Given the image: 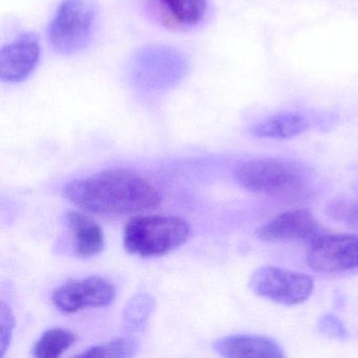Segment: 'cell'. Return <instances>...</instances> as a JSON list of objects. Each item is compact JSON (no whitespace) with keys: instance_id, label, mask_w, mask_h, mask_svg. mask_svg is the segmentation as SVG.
Returning <instances> with one entry per match:
<instances>
[{"instance_id":"17","label":"cell","mask_w":358,"mask_h":358,"mask_svg":"<svg viewBox=\"0 0 358 358\" xmlns=\"http://www.w3.org/2000/svg\"><path fill=\"white\" fill-rule=\"evenodd\" d=\"M139 349L138 341L133 337L120 336L113 338L108 343L90 348L79 357H133Z\"/></svg>"},{"instance_id":"14","label":"cell","mask_w":358,"mask_h":358,"mask_svg":"<svg viewBox=\"0 0 358 358\" xmlns=\"http://www.w3.org/2000/svg\"><path fill=\"white\" fill-rule=\"evenodd\" d=\"M309 119L299 113L286 112L268 117L250 129L255 137L263 139L286 140L297 137L310 129Z\"/></svg>"},{"instance_id":"12","label":"cell","mask_w":358,"mask_h":358,"mask_svg":"<svg viewBox=\"0 0 358 358\" xmlns=\"http://www.w3.org/2000/svg\"><path fill=\"white\" fill-rule=\"evenodd\" d=\"M159 20L171 30H190L205 20L208 0H152Z\"/></svg>"},{"instance_id":"15","label":"cell","mask_w":358,"mask_h":358,"mask_svg":"<svg viewBox=\"0 0 358 358\" xmlns=\"http://www.w3.org/2000/svg\"><path fill=\"white\" fill-rule=\"evenodd\" d=\"M76 341L71 331L53 328L45 331L33 348V355L37 358H56L70 349Z\"/></svg>"},{"instance_id":"13","label":"cell","mask_w":358,"mask_h":358,"mask_svg":"<svg viewBox=\"0 0 358 358\" xmlns=\"http://www.w3.org/2000/svg\"><path fill=\"white\" fill-rule=\"evenodd\" d=\"M75 252L81 257H93L103 251L106 240L101 226L87 215L77 211L68 213Z\"/></svg>"},{"instance_id":"20","label":"cell","mask_w":358,"mask_h":358,"mask_svg":"<svg viewBox=\"0 0 358 358\" xmlns=\"http://www.w3.org/2000/svg\"><path fill=\"white\" fill-rule=\"evenodd\" d=\"M14 326H15V320H14L13 313L11 308L3 301L0 307V327H1V335H0V341H1V356L6 355L10 343H11L12 335H13Z\"/></svg>"},{"instance_id":"11","label":"cell","mask_w":358,"mask_h":358,"mask_svg":"<svg viewBox=\"0 0 358 358\" xmlns=\"http://www.w3.org/2000/svg\"><path fill=\"white\" fill-rule=\"evenodd\" d=\"M213 349L223 357L284 358L282 348L278 341L263 335L236 334L222 337Z\"/></svg>"},{"instance_id":"16","label":"cell","mask_w":358,"mask_h":358,"mask_svg":"<svg viewBox=\"0 0 358 358\" xmlns=\"http://www.w3.org/2000/svg\"><path fill=\"white\" fill-rule=\"evenodd\" d=\"M155 307L156 301L148 293H140L134 296L123 311V327L125 330L129 333L143 331Z\"/></svg>"},{"instance_id":"4","label":"cell","mask_w":358,"mask_h":358,"mask_svg":"<svg viewBox=\"0 0 358 358\" xmlns=\"http://www.w3.org/2000/svg\"><path fill=\"white\" fill-rule=\"evenodd\" d=\"M188 59L169 45H148L134 56L129 66L131 83L145 93H162L179 85L187 74Z\"/></svg>"},{"instance_id":"2","label":"cell","mask_w":358,"mask_h":358,"mask_svg":"<svg viewBox=\"0 0 358 358\" xmlns=\"http://www.w3.org/2000/svg\"><path fill=\"white\" fill-rule=\"evenodd\" d=\"M234 178L248 192L276 200H299L307 194L305 169L287 159L257 158L241 163Z\"/></svg>"},{"instance_id":"7","label":"cell","mask_w":358,"mask_h":358,"mask_svg":"<svg viewBox=\"0 0 358 358\" xmlns=\"http://www.w3.org/2000/svg\"><path fill=\"white\" fill-rule=\"evenodd\" d=\"M307 263L320 273H343L358 270V234H324L310 245Z\"/></svg>"},{"instance_id":"5","label":"cell","mask_w":358,"mask_h":358,"mask_svg":"<svg viewBox=\"0 0 358 358\" xmlns=\"http://www.w3.org/2000/svg\"><path fill=\"white\" fill-rule=\"evenodd\" d=\"M97 15L92 0H62L50 22V45L62 55L83 51L91 41Z\"/></svg>"},{"instance_id":"6","label":"cell","mask_w":358,"mask_h":358,"mask_svg":"<svg viewBox=\"0 0 358 358\" xmlns=\"http://www.w3.org/2000/svg\"><path fill=\"white\" fill-rule=\"evenodd\" d=\"M249 288L257 296L278 305L297 306L305 303L313 292L311 276L276 266H263L253 272Z\"/></svg>"},{"instance_id":"18","label":"cell","mask_w":358,"mask_h":358,"mask_svg":"<svg viewBox=\"0 0 358 358\" xmlns=\"http://www.w3.org/2000/svg\"><path fill=\"white\" fill-rule=\"evenodd\" d=\"M318 332L333 339H345L348 331L343 322L334 314L327 313L320 316L317 322Z\"/></svg>"},{"instance_id":"19","label":"cell","mask_w":358,"mask_h":358,"mask_svg":"<svg viewBox=\"0 0 358 358\" xmlns=\"http://www.w3.org/2000/svg\"><path fill=\"white\" fill-rule=\"evenodd\" d=\"M329 215L338 221L345 222L347 225L358 228V201L350 203L337 201L329 206Z\"/></svg>"},{"instance_id":"9","label":"cell","mask_w":358,"mask_h":358,"mask_svg":"<svg viewBox=\"0 0 358 358\" xmlns=\"http://www.w3.org/2000/svg\"><path fill=\"white\" fill-rule=\"evenodd\" d=\"M320 226L308 209L299 208L285 211L255 231V236L264 242L286 243L313 240L320 236Z\"/></svg>"},{"instance_id":"3","label":"cell","mask_w":358,"mask_h":358,"mask_svg":"<svg viewBox=\"0 0 358 358\" xmlns=\"http://www.w3.org/2000/svg\"><path fill=\"white\" fill-rule=\"evenodd\" d=\"M190 236L187 221L173 215H141L127 224L123 244L129 253L160 257L181 247Z\"/></svg>"},{"instance_id":"8","label":"cell","mask_w":358,"mask_h":358,"mask_svg":"<svg viewBox=\"0 0 358 358\" xmlns=\"http://www.w3.org/2000/svg\"><path fill=\"white\" fill-rule=\"evenodd\" d=\"M116 297V289L106 278L89 276L72 280L57 287L52 294L54 306L64 313L110 305Z\"/></svg>"},{"instance_id":"10","label":"cell","mask_w":358,"mask_h":358,"mask_svg":"<svg viewBox=\"0 0 358 358\" xmlns=\"http://www.w3.org/2000/svg\"><path fill=\"white\" fill-rule=\"evenodd\" d=\"M39 58L41 45L36 35H20L0 52V79L8 83L26 80L36 69Z\"/></svg>"},{"instance_id":"1","label":"cell","mask_w":358,"mask_h":358,"mask_svg":"<svg viewBox=\"0 0 358 358\" xmlns=\"http://www.w3.org/2000/svg\"><path fill=\"white\" fill-rule=\"evenodd\" d=\"M64 194L83 210L108 217L141 213L161 202L160 192L154 184L124 169H106L75 180L66 185Z\"/></svg>"}]
</instances>
